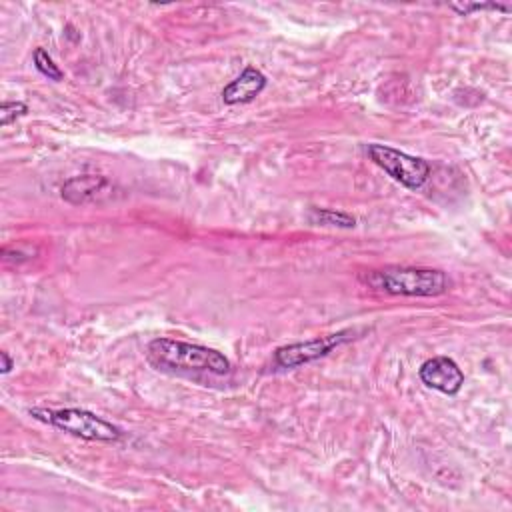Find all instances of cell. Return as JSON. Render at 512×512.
I'll return each mask as SVG.
<instances>
[{
	"label": "cell",
	"instance_id": "8fae6325",
	"mask_svg": "<svg viewBox=\"0 0 512 512\" xmlns=\"http://www.w3.org/2000/svg\"><path fill=\"white\" fill-rule=\"evenodd\" d=\"M450 8L454 12H458L460 16H468L470 12H482V10H502V12H510L508 4H498V2H464V4H450Z\"/></svg>",
	"mask_w": 512,
	"mask_h": 512
},
{
	"label": "cell",
	"instance_id": "30bf717a",
	"mask_svg": "<svg viewBox=\"0 0 512 512\" xmlns=\"http://www.w3.org/2000/svg\"><path fill=\"white\" fill-rule=\"evenodd\" d=\"M34 66L36 70L46 76L48 80H54V82H60L64 78V72L54 64L52 56L44 50V48H36L34 50Z\"/></svg>",
	"mask_w": 512,
	"mask_h": 512
},
{
	"label": "cell",
	"instance_id": "8992f818",
	"mask_svg": "<svg viewBox=\"0 0 512 512\" xmlns=\"http://www.w3.org/2000/svg\"><path fill=\"white\" fill-rule=\"evenodd\" d=\"M418 376L422 384L448 396L456 394L464 384L462 368L448 356H434L422 362V366L418 368Z\"/></svg>",
	"mask_w": 512,
	"mask_h": 512
},
{
	"label": "cell",
	"instance_id": "4fadbf2b",
	"mask_svg": "<svg viewBox=\"0 0 512 512\" xmlns=\"http://www.w3.org/2000/svg\"><path fill=\"white\" fill-rule=\"evenodd\" d=\"M0 360H2V374H8L12 368H14V362H12V358L8 356V352H0Z\"/></svg>",
	"mask_w": 512,
	"mask_h": 512
},
{
	"label": "cell",
	"instance_id": "7c38bea8",
	"mask_svg": "<svg viewBox=\"0 0 512 512\" xmlns=\"http://www.w3.org/2000/svg\"><path fill=\"white\" fill-rule=\"evenodd\" d=\"M28 112V106L24 102H2L0 106V124L8 126L16 118L24 116Z\"/></svg>",
	"mask_w": 512,
	"mask_h": 512
},
{
	"label": "cell",
	"instance_id": "9c48e42d",
	"mask_svg": "<svg viewBox=\"0 0 512 512\" xmlns=\"http://www.w3.org/2000/svg\"><path fill=\"white\" fill-rule=\"evenodd\" d=\"M310 220L314 224H322V226H336V228H354L356 226V218L340 212V210H330V208H310Z\"/></svg>",
	"mask_w": 512,
	"mask_h": 512
},
{
	"label": "cell",
	"instance_id": "52a82bcc",
	"mask_svg": "<svg viewBox=\"0 0 512 512\" xmlns=\"http://www.w3.org/2000/svg\"><path fill=\"white\" fill-rule=\"evenodd\" d=\"M116 186L112 180L100 174H80L68 178L60 186V196L68 204H88V202H102L106 198H112Z\"/></svg>",
	"mask_w": 512,
	"mask_h": 512
},
{
	"label": "cell",
	"instance_id": "5b68a950",
	"mask_svg": "<svg viewBox=\"0 0 512 512\" xmlns=\"http://www.w3.org/2000/svg\"><path fill=\"white\" fill-rule=\"evenodd\" d=\"M356 334V330H340L336 334H326V336H316L304 342H294V344H286L280 346L274 352V364L278 368H296L302 364H308L316 358L326 356L330 350L338 348L340 344L352 340Z\"/></svg>",
	"mask_w": 512,
	"mask_h": 512
},
{
	"label": "cell",
	"instance_id": "277c9868",
	"mask_svg": "<svg viewBox=\"0 0 512 512\" xmlns=\"http://www.w3.org/2000/svg\"><path fill=\"white\" fill-rule=\"evenodd\" d=\"M366 152L376 166H380L388 176H392L404 188L418 190L430 178V164L424 158L406 154L386 144H368Z\"/></svg>",
	"mask_w": 512,
	"mask_h": 512
},
{
	"label": "cell",
	"instance_id": "6da1fadb",
	"mask_svg": "<svg viewBox=\"0 0 512 512\" xmlns=\"http://www.w3.org/2000/svg\"><path fill=\"white\" fill-rule=\"evenodd\" d=\"M148 360L162 370L174 372H208V374H228L230 360L208 346L170 340V338H154L146 348Z\"/></svg>",
	"mask_w": 512,
	"mask_h": 512
},
{
	"label": "cell",
	"instance_id": "ba28073f",
	"mask_svg": "<svg viewBox=\"0 0 512 512\" xmlns=\"http://www.w3.org/2000/svg\"><path fill=\"white\" fill-rule=\"evenodd\" d=\"M264 88H266V76L258 68L248 66L242 70L240 76H236L230 84L222 88V100L226 104L252 102Z\"/></svg>",
	"mask_w": 512,
	"mask_h": 512
},
{
	"label": "cell",
	"instance_id": "3957f363",
	"mask_svg": "<svg viewBox=\"0 0 512 512\" xmlns=\"http://www.w3.org/2000/svg\"><path fill=\"white\" fill-rule=\"evenodd\" d=\"M30 414L42 422L52 424L58 430H64L72 436L84 440H98V442H116L122 438V430L112 422L96 416L94 412L82 408H62V410H44L34 408Z\"/></svg>",
	"mask_w": 512,
	"mask_h": 512
},
{
	"label": "cell",
	"instance_id": "7a4b0ae2",
	"mask_svg": "<svg viewBox=\"0 0 512 512\" xmlns=\"http://www.w3.org/2000/svg\"><path fill=\"white\" fill-rule=\"evenodd\" d=\"M362 282L372 290L394 296H440L450 288L446 272L416 266H384L362 274Z\"/></svg>",
	"mask_w": 512,
	"mask_h": 512
}]
</instances>
